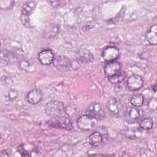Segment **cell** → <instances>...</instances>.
I'll return each mask as SVG.
<instances>
[{"label":"cell","mask_w":157,"mask_h":157,"mask_svg":"<svg viewBox=\"0 0 157 157\" xmlns=\"http://www.w3.org/2000/svg\"><path fill=\"white\" fill-rule=\"evenodd\" d=\"M45 112L50 118L69 116L64 104L56 100H52L47 102L45 106Z\"/></svg>","instance_id":"obj_1"},{"label":"cell","mask_w":157,"mask_h":157,"mask_svg":"<svg viewBox=\"0 0 157 157\" xmlns=\"http://www.w3.org/2000/svg\"><path fill=\"white\" fill-rule=\"evenodd\" d=\"M107 107L109 113L115 117L125 116L128 110L124 102L117 98H110L107 101Z\"/></svg>","instance_id":"obj_2"},{"label":"cell","mask_w":157,"mask_h":157,"mask_svg":"<svg viewBox=\"0 0 157 157\" xmlns=\"http://www.w3.org/2000/svg\"><path fill=\"white\" fill-rule=\"evenodd\" d=\"M36 6V1H29L26 2L21 7L20 20L23 25L26 28H31L29 15L34 10Z\"/></svg>","instance_id":"obj_3"},{"label":"cell","mask_w":157,"mask_h":157,"mask_svg":"<svg viewBox=\"0 0 157 157\" xmlns=\"http://www.w3.org/2000/svg\"><path fill=\"white\" fill-rule=\"evenodd\" d=\"M86 114L96 120H103L105 117V112L102 105L98 102H91L86 110Z\"/></svg>","instance_id":"obj_4"},{"label":"cell","mask_w":157,"mask_h":157,"mask_svg":"<svg viewBox=\"0 0 157 157\" xmlns=\"http://www.w3.org/2000/svg\"><path fill=\"white\" fill-rule=\"evenodd\" d=\"M47 123L53 128L71 130L72 129V123L69 116H63L56 118H50Z\"/></svg>","instance_id":"obj_5"},{"label":"cell","mask_w":157,"mask_h":157,"mask_svg":"<svg viewBox=\"0 0 157 157\" xmlns=\"http://www.w3.org/2000/svg\"><path fill=\"white\" fill-rule=\"evenodd\" d=\"M53 64L54 67L58 71L62 72H66L70 71L72 66L71 60L64 55H58L55 57Z\"/></svg>","instance_id":"obj_6"},{"label":"cell","mask_w":157,"mask_h":157,"mask_svg":"<svg viewBox=\"0 0 157 157\" xmlns=\"http://www.w3.org/2000/svg\"><path fill=\"white\" fill-rule=\"evenodd\" d=\"M120 52L119 49L115 46H107L102 52V58L107 62L116 61L120 56Z\"/></svg>","instance_id":"obj_7"},{"label":"cell","mask_w":157,"mask_h":157,"mask_svg":"<svg viewBox=\"0 0 157 157\" xmlns=\"http://www.w3.org/2000/svg\"><path fill=\"white\" fill-rule=\"evenodd\" d=\"M96 124V120L85 114L81 115L77 120L78 128L82 131H90L92 129Z\"/></svg>","instance_id":"obj_8"},{"label":"cell","mask_w":157,"mask_h":157,"mask_svg":"<svg viewBox=\"0 0 157 157\" xmlns=\"http://www.w3.org/2000/svg\"><path fill=\"white\" fill-rule=\"evenodd\" d=\"M126 85L130 91H137L144 85L143 78L138 74H132L128 78Z\"/></svg>","instance_id":"obj_9"},{"label":"cell","mask_w":157,"mask_h":157,"mask_svg":"<svg viewBox=\"0 0 157 157\" xmlns=\"http://www.w3.org/2000/svg\"><path fill=\"white\" fill-rule=\"evenodd\" d=\"M121 64L117 61L107 62L104 67V72L105 76L107 78H109L121 71Z\"/></svg>","instance_id":"obj_10"},{"label":"cell","mask_w":157,"mask_h":157,"mask_svg":"<svg viewBox=\"0 0 157 157\" xmlns=\"http://www.w3.org/2000/svg\"><path fill=\"white\" fill-rule=\"evenodd\" d=\"M38 59L42 65L49 66L53 63L55 56L51 50L44 49L39 53Z\"/></svg>","instance_id":"obj_11"},{"label":"cell","mask_w":157,"mask_h":157,"mask_svg":"<svg viewBox=\"0 0 157 157\" xmlns=\"http://www.w3.org/2000/svg\"><path fill=\"white\" fill-rule=\"evenodd\" d=\"M43 98V93L40 89L35 88L29 91L26 96V101L33 105H36L39 103Z\"/></svg>","instance_id":"obj_12"},{"label":"cell","mask_w":157,"mask_h":157,"mask_svg":"<svg viewBox=\"0 0 157 157\" xmlns=\"http://www.w3.org/2000/svg\"><path fill=\"white\" fill-rule=\"evenodd\" d=\"M59 31V26L58 24L52 23L47 25L44 29L42 36L45 39H52L55 37Z\"/></svg>","instance_id":"obj_13"},{"label":"cell","mask_w":157,"mask_h":157,"mask_svg":"<svg viewBox=\"0 0 157 157\" xmlns=\"http://www.w3.org/2000/svg\"><path fill=\"white\" fill-rule=\"evenodd\" d=\"M1 61L2 63L7 65L13 64L17 60V58L15 55L7 50V49H2L1 51Z\"/></svg>","instance_id":"obj_14"},{"label":"cell","mask_w":157,"mask_h":157,"mask_svg":"<svg viewBox=\"0 0 157 157\" xmlns=\"http://www.w3.org/2000/svg\"><path fill=\"white\" fill-rule=\"evenodd\" d=\"M157 26L156 24L151 26L145 34V40L150 45H156L157 42Z\"/></svg>","instance_id":"obj_15"},{"label":"cell","mask_w":157,"mask_h":157,"mask_svg":"<svg viewBox=\"0 0 157 157\" xmlns=\"http://www.w3.org/2000/svg\"><path fill=\"white\" fill-rule=\"evenodd\" d=\"M77 59L82 63H88L94 59V56L90 51L82 50L77 54Z\"/></svg>","instance_id":"obj_16"},{"label":"cell","mask_w":157,"mask_h":157,"mask_svg":"<svg viewBox=\"0 0 157 157\" xmlns=\"http://www.w3.org/2000/svg\"><path fill=\"white\" fill-rule=\"evenodd\" d=\"M126 115L128 118V120L131 121H136L140 119L141 117V112L137 108L131 107L128 109Z\"/></svg>","instance_id":"obj_17"},{"label":"cell","mask_w":157,"mask_h":157,"mask_svg":"<svg viewBox=\"0 0 157 157\" xmlns=\"http://www.w3.org/2000/svg\"><path fill=\"white\" fill-rule=\"evenodd\" d=\"M89 143L93 147L100 145L103 140V137L101 134L99 132H94L91 133L88 137Z\"/></svg>","instance_id":"obj_18"},{"label":"cell","mask_w":157,"mask_h":157,"mask_svg":"<svg viewBox=\"0 0 157 157\" xmlns=\"http://www.w3.org/2000/svg\"><path fill=\"white\" fill-rule=\"evenodd\" d=\"M144 102V98L142 94H137L132 96L130 100L131 104L136 107H141Z\"/></svg>","instance_id":"obj_19"},{"label":"cell","mask_w":157,"mask_h":157,"mask_svg":"<svg viewBox=\"0 0 157 157\" xmlns=\"http://www.w3.org/2000/svg\"><path fill=\"white\" fill-rule=\"evenodd\" d=\"M126 77V74L124 72L120 71L118 74L108 78L109 82L112 84H118L124 80Z\"/></svg>","instance_id":"obj_20"},{"label":"cell","mask_w":157,"mask_h":157,"mask_svg":"<svg viewBox=\"0 0 157 157\" xmlns=\"http://www.w3.org/2000/svg\"><path fill=\"white\" fill-rule=\"evenodd\" d=\"M139 126L141 129L144 130L151 129L153 126V121L150 117L145 118L140 121Z\"/></svg>","instance_id":"obj_21"},{"label":"cell","mask_w":157,"mask_h":157,"mask_svg":"<svg viewBox=\"0 0 157 157\" xmlns=\"http://www.w3.org/2000/svg\"><path fill=\"white\" fill-rule=\"evenodd\" d=\"M15 2L10 0H1L0 1V8L2 10H7L13 6Z\"/></svg>","instance_id":"obj_22"},{"label":"cell","mask_w":157,"mask_h":157,"mask_svg":"<svg viewBox=\"0 0 157 157\" xmlns=\"http://www.w3.org/2000/svg\"><path fill=\"white\" fill-rule=\"evenodd\" d=\"M156 104H157V100L156 98H151L147 104L148 109L151 112H155L156 110Z\"/></svg>","instance_id":"obj_23"},{"label":"cell","mask_w":157,"mask_h":157,"mask_svg":"<svg viewBox=\"0 0 157 157\" xmlns=\"http://www.w3.org/2000/svg\"><path fill=\"white\" fill-rule=\"evenodd\" d=\"M1 85L6 86H11L13 84V81L10 77L8 76H2L1 78Z\"/></svg>","instance_id":"obj_24"},{"label":"cell","mask_w":157,"mask_h":157,"mask_svg":"<svg viewBox=\"0 0 157 157\" xmlns=\"http://www.w3.org/2000/svg\"><path fill=\"white\" fill-rule=\"evenodd\" d=\"M18 96V91L16 89L14 88H10L7 93V97L10 101H13Z\"/></svg>","instance_id":"obj_25"},{"label":"cell","mask_w":157,"mask_h":157,"mask_svg":"<svg viewBox=\"0 0 157 157\" xmlns=\"http://www.w3.org/2000/svg\"><path fill=\"white\" fill-rule=\"evenodd\" d=\"M18 151L22 156H30V154L28 153V150L25 147L24 144H21L18 147Z\"/></svg>","instance_id":"obj_26"},{"label":"cell","mask_w":157,"mask_h":157,"mask_svg":"<svg viewBox=\"0 0 157 157\" xmlns=\"http://www.w3.org/2000/svg\"><path fill=\"white\" fill-rule=\"evenodd\" d=\"M19 67L21 69L26 71L28 69H29V68L31 67V65L27 61L22 60L19 62Z\"/></svg>","instance_id":"obj_27"},{"label":"cell","mask_w":157,"mask_h":157,"mask_svg":"<svg viewBox=\"0 0 157 157\" xmlns=\"http://www.w3.org/2000/svg\"><path fill=\"white\" fill-rule=\"evenodd\" d=\"M64 1H49V3L51 4L52 6L54 7H59L61 5H63V4H64Z\"/></svg>","instance_id":"obj_28"},{"label":"cell","mask_w":157,"mask_h":157,"mask_svg":"<svg viewBox=\"0 0 157 157\" xmlns=\"http://www.w3.org/2000/svg\"><path fill=\"white\" fill-rule=\"evenodd\" d=\"M0 156H9V154L7 153V151H6V150H2V151L1 152Z\"/></svg>","instance_id":"obj_29"},{"label":"cell","mask_w":157,"mask_h":157,"mask_svg":"<svg viewBox=\"0 0 157 157\" xmlns=\"http://www.w3.org/2000/svg\"><path fill=\"white\" fill-rule=\"evenodd\" d=\"M152 90L153 91V92L155 93H156V85L155 84L153 86H152Z\"/></svg>","instance_id":"obj_30"}]
</instances>
